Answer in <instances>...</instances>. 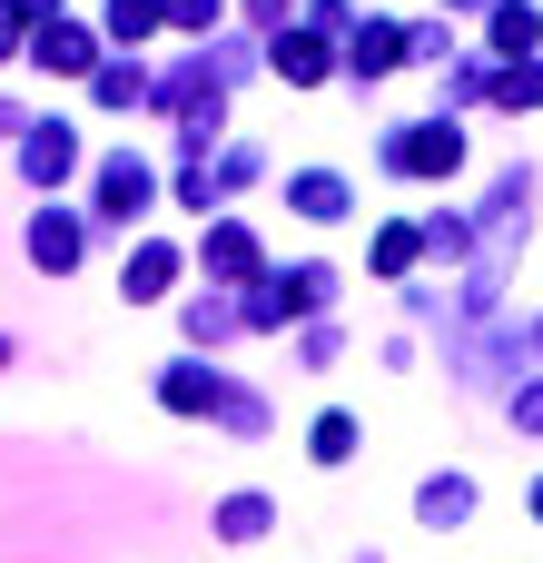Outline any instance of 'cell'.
<instances>
[{
	"label": "cell",
	"instance_id": "cell-2",
	"mask_svg": "<svg viewBox=\"0 0 543 563\" xmlns=\"http://www.w3.org/2000/svg\"><path fill=\"white\" fill-rule=\"evenodd\" d=\"M396 49H406L396 30H366V40H356V69H366V79H386V69H396Z\"/></svg>",
	"mask_w": 543,
	"mask_h": 563
},
{
	"label": "cell",
	"instance_id": "cell-3",
	"mask_svg": "<svg viewBox=\"0 0 543 563\" xmlns=\"http://www.w3.org/2000/svg\"><path fill=\"white\" fill-rule=\"evenodd\" d=\"M30 247H40V267H69V257H79V238H69V218H40V238H30Z\"/></svg>",
	"mask_w": 543,
	"mask_h": 563
},
{
	"label": "cell",
	"instance_id": "cell-1",
	"mask_svg": "<svg viewBox=\"0 0 543 563\" xmlns=\"http://www.w3.org/2000/svg\"><path fill=\"white\" fill-rule=\"evenodd\" d=\"M455 148H465V139H455V129L435 119V129H406V139H396V168H415V178H435V168H455Z\"/></svg>",
	"mask_w": 543,
	"mask_h": 563
},
{
	"label": "cell",
	"instance_id": "cell-4",
	"mask_svg": "<svg viewBox=\"0 0 543 563\" xmlns=\"http://www.w3.org/2000/svg\"><path fill=\"white\" fill-rule=\"evenodd\" d=\"M495 40L505 49H534V10H495Z\"/></svg>",
	"mask_w": 543,
	"mask_h": 563
},
{
	"label": "cell",
	"instance_id": "cell-5",
	"mask_svg": "<svg viewBox=\"0 0 543 563\" xmlns=\"http://www.w3.org/2000/svg\"><path fill=\"white\" fill-rule=\"evenodd\" d=\"M534 515H543V495H534Z\"/></svg>",
	"mask_w": 543,
	"mask_h": 563
}]
</instances>
